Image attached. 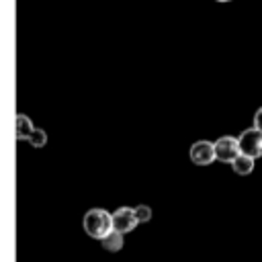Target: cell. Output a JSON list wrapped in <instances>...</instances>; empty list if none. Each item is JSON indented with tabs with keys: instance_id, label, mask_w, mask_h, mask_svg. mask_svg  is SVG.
Listing matches in <instances>:
<instances>
[{
	"instance_id": "7c38bea8",
	"label": "cell",
	"mask_w": 262,
	"mask_h": 262,
	"mask_svg": "<svg viewBox=\"0 0 262 262\" xmlns=\"http://www.w3.org/2000/svg\"><path fill=\"white\" fill-rule=\"evenodd\" d=\"M215 2H219V4H227V2H231V0H215Z\"/></svg>"
},
{
	"instance_id": "7a4b0ae2",
	"label": "cell",
	"mask_w": 262,
	"mask_h": 262,
	"mask_svg": "<svg viewBox=\"0 0 262 262\" xmlns=\"http://www.w3.org/2000/svg\"><path fill=\"white\" fill-rule=\"evenodd\" d=\"M237 145H239V151L258 160L262 158V131L258 127H250V129H244L237 137Z\"/></svg>"
},
{
	"instance_id": "8992f818",
	"label": "cell",
	"mask_w": 262,
	"mask_h": 262,
	"mask_svg": "<svg viewBox=\"0 0 262 262\" xmlns=\"http://www.w3.org/2000/svg\"><path fill=\"white\" fill-rule=\"evenodd\" d=\"M229 166H231V170H233L237 176H248V174H252V172H254L256 160L239 151V154H237V156L231 160V164H229Z\"/></svg>"
},
{
	"instance_id": "9c48e42d",
	"label": "cell",
	"mask_w": 262,
	"mask_h": 262,
	"mask_svg": "<svg viewBox=\"0 0 262 262\" xmlns=\"http://www.w3.org/2000/svg\"><path fill=\"white\" fill-rule=\"evenodd\" d=\"M27 141L31 143V147H35V149H41V147L47 143V133H45L43 129L35 127V129H33V133L29 135V139H27Z\"/></svg>"
},
{
	"instance_id": "30bf717a",
	"label": "cell",
	"mask_w": 262,
	"mask_h": 262,
	"mask_svg": "<svg viewBox=\"0 0 262 262\" xmlns=\"http://www.w3.org/2000/svg\"><path fill=\"white\" fill-rule=\"evenodd\" d=\"M135 217H137V223H147L151 219V209L147 205H139L135 207Z\"/></svg>"
},
{
	"instance_id": "277c9868",
	"label": "cell",
	"mask_w": 262,
	"mask_h": 262,
	"mask_svg": "<svg viewBox=\"0 0 262 262\" xmlns=\"http://www.w3.org/2000/svg\"><path fill=\"white\" fill-rule=\"evenodd\" d=\"M213 147H215V160L223 164H231V160L239 154L237 137L233 135H221L217 141H213Z\"/></svg>"
},
{
	"instance_id": "5b68a950",
	"label": "cell",
	"mask_w": 262,
	"mask_h": 262,
	"mask_svg": "<svg viewBox=\"0 0 262 262\" xmlns=\"http://www.w3.org/2000/svg\"><path fill=\"white\" fill-rule=\"evenodd\" d=\"M111 217H113V227L119 229L121 233H129L137 225L135 209H131V207H119L115 213H111Z\"/></svg>"
},
{
	"instance_id": "8fae6325",
	"label": "cell",
	"mask_w": 262,
	"mask_h": 262,
	"mask_svg": "<svg viewBox=\"0 0 262 262\" xmlns=\"http://www.w3.org/2000/svg\"><path fill=\"white\" fill-rule=\"evenodd\" d=\"M254 127H258V129L262 131V106L254 113Z\"/></svg>"
},
{
	"instance_id": "6da1fadb",
	"label": "cell",
	"mask_w": 262,
	"mask_h": 262,
	"mask_svg": "<svg viewBox=\"0 0 262 262\" xmlns=\"http://www.w3.org/2000/svg\"><path fill=\"white\" fill-rule=\"evenodd\" d=\"M82 225L86 229V233L94 239H100L102 235H106L111 229H113V217L106 209L102 207H94L90 211H86L84 219H82Z\"/></svg>"
},
{
	"instance_id": "ba28073f",
	"label": "cell",
	"mask_w": 262,
	"mask_h": 262,
	"mask_svg": "<svg viewBox=\"0 0 262 262\" xmlns=\"http://www.w3.org/2000/svg\"><path fill=\"white\" fill-rule=\"evenodd\" d=\"M100 244H102V248L108 250V252H119V250L123 248V233L113 227L106 235L100 237Z\"/></svg>"
},
{
	"instance_id": "3957f363",
	"label": "cell",
	"mask_w": 262,
	"mask_h": 262,
	"mask_svg": "<svg viewBox=\"0 0 262 262\" xmlns=\"http://www.w3.org/2000/svg\"><path fill=\"white\" fill-rule=\"evenodd\" d=\"M188 158L194 166H211L215 162V147H213V141H207V139H199L190 145L188 149Z\"/></svg>"
},
{
	"instance_id": "52a82bcc",
	"label": "cell",
	"mask_w": 262,
	"mask_h": 262,
	"mask_svg": "<svg viewBox=\"0 0 262 262\" xmlns=\"http://www.w3.org/2000/svg\"><path fill=\"white\" fill-rule=\"evenodd\" d=\"M33 129H35V125H33V121H31L27 115H16V121H14V135H16L18 141H27L29 135L33 133Z\"/></svg>"
}]
</instances>
